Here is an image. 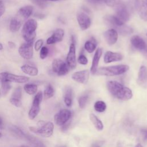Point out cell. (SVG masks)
Listing matches in <instances>:
<instances>
[{
	"instance_id": "obj_6",
	"label": "cell",
	"mask_w": 147,
	"mask_h": 147,
	"mask_svg": "<svg viewBox=\"0 0 147 147\" xmlns=\"http://www.w3.org/2000/svg\"><path fill=\"white\" fill-rule=\"evenodd\" d=\"M29 80V78L25 76L17 75L7 72H3L0 73V82L6 81L17 83H24L28 82Z\"/></svg>"
},
{
	"instance_id": "obj_46",
	"label": "cell",
	"mask_w": 147,
	"mask_h": 147,
	"mask_svg": "<svg viewBox=\"0 0 147 147\" xmlns=\"http://www.w3.org/2000/svg\"><path fill=\"white\" fill-rule=\"evenodd\" d=\"M8 45L10 48H14L16 47V44L12 41H9L8 42Z\"/></svg>"
},
{
	"instance_id": "obj_11",
	"label": "cell",
	"mask_w": 147,
	"mask_h": 147,
	"mask_svg": "<svg viewBox=\"0 0 147 147\" xmlns=\"http://www.w3.org/2000/svg\"><path fill=\"white\" fill-rule=\"evenodd\" d=\"M72 42L69 46V49L67 56V63L71 68H75L76 65V49L74 43V37H72Z\"/></svg>"
},
{
	"instance_id": "obj_29",
	"label": "cell",
	"mask_w": 147,
	"mask_h": 147,
	"mask_svg": "<svg viewBox=\"0 0 147 147\" xmlns=\"http://www.w3.org/2000/svg\"><path fill=\"white\" fill-rule=\"evenodd\" d=\"M64 64V62L61 59H54L52 64V68L53 71L57 74Z\"/></svg>"
},
{
	"instance_id": "obj_15",
	"label": "cell",
	"mask_w": 147,
	"mask_h": 147,
	"mask_svg": "<svg viewBox=\"0 0 147 147\" xmlns=\"http://www.w3.org/2000/svg\"><path fill=\"white\" fill-rule=\"evenodd\" d=\"M137 82L139 86L144 88L147 87V68L144 65L140 68Z\"/></svg>"
},
{
	"instance_id": "obj_22",
	"label": "cell",
	"mask_w": 147,
	"mask_h": 147,
	"mask_svg": "<svg viewBox=\"0 0 147 147\" xmlns=\"http://www.w3.org/2000/svg\"><path fill=\"white\" fill-rule=\"evenodd\" d=\"M105 19L111 25H113L117 29L125 25V23L118 18L115 16H107L106 17Z\"/></svg>"
},
{
	"instance_id": "obj_23",
	"label": "cell",
	"mask_w": 147,
	"mask_h": 147,
	"mask_svg": "<svg viewBox=\"0 0 147 147\" xmlns=\"http://www.w3.org/2000/svg\"><path fill=\"white\" fill-rule=\"evenodd\" d=\"M22 22L23 21L22 20H21L20 18H18L16 16L14 18H13L11 20L10 22V25H9L10 30L12 32H16L18 31L21 28L22 24Z\"/></svg>"
},
{
	"instance_id": "obj_2",
	"label": "cell",
	"mask_w": 147,
	"mask_h": 147,
	"mask_svg": "<svg viewBox=\"0 0 147 147\" xmlns=\"http://www.w3.org/2000/svg\"><path fill=\"white\" fill-rule=\"evenodd\" d=\"M129 69V67L127 65L125 64L101 67L97 69L95 74L98 75L113 76L123 74L127 72Z\"/></svg>"
},
{
	"instance_id": "obj_39",
	"label": "cell",
	"mask_w": 147,
	"mask_h": 147,
	"mask_svg": "<svg viewBox=\"0 0 147 147\" xmlns=\"http://www.w3.org/2000/svg\"><path fill=\"white\" fill-rule=\"evenodd\" d=\"M48 49L46 47H42L41 48L40 53V57L41 59H44L47 57L48 54Z\"/></svg>"
},
{
	"instance_id": "obj_21",
	"label": "cell",
	"mask_w": 147,
	"mask_h": 147,
	"mask_svg": "<svg viewBox=\"0 0 147 147\" xmlns=\"http://www.w3.org/2000/svg\"><path fill=\"white\" fill-rule=\"evenodd\" d=\"M21 69L24 73L32 76H35L38 73L37 68L30 64H24L21 67Z\"/></svg>"
},
{
	"instance_id": "obj_51",
	"label": "cell",
	"mask_w": 147,
	"mask_h": 147,
	"mask_svg": "<svg viewBox=\"0 0 147 147\" xmlns=\"http://www.w3.org/2000/svg\"><path fill=\"white\" fill-rule=\"evenodd\" d=\"M2 134L1 132L0 131V138H1V137H2Z\"/></svg>"
},
{
	"instance_id": "obj_37",
	"label": "cell",
	"mask_w": 147,
	"mask_h": 147,
	"mask_svg": "<svg viewBox=\"0 0 147 147\" xmlns=\"http://www.w3.org/2000/svg\"><path fill=\"white\" fill-rule=\"evenodd\" d=\"M9 101H10V103L12 105L14 106L15 107H21L22 106V103L21 99H17V98L11 97L9 99Z\"/></svg>"
},
{
	"instance_id": "obj_43",
	"label": "cell",
	"mask_w": 147,
	"mask_h": 147,
	"mask_svg": "<svg viewBox=\"0 0 147 147\" xmlns=\"http://www.w3.org/2000/svg\"><path fill=\"white\" fill-rule=\"evenodd\" d=\"M5 11V5L2 1L0 0V17L4 14Z\"/></svg>"
},
{
	"instance_id": "obj_33",
	"label": "cell",
	"mask_w": 147,
	"mask_h": 147,
	"mask_svg": "<svg viewBox=\"0 0 147 147\" xmlns=\"http://www.w3.org/2000/svg\"><path fill=\"white\" fill-rule=\"evenodd\" d=\"M94 109L98 112H103L106 109V103L102 100L96 101L94 104Z\"/></svg>"
},
{
	"instance_id": "obj_40",
	"label": "cell",
	"mask_w": 147,
	"mask_h": 147,
	"mask_svg": "<svg viewBox=\"0 0 147 147\" xmlns=\"http://www.w3.org/2000/svg\"><path fill=\"white\" fill-rule=\"evenodd\" d=\"M33 3L37 5L40 7H44L46 6L45 0H30Z\"/></svg>"
},
{
	"instance_id": "obj_1",
	"label": "cell",
	"mask_w": 147,
	"mask_h": 147,
	"mask_svg": "<svg viewBox=\"0 0 147 147\" xmlns=\"http://www.w3.org/2000/svg\"><path fill=\"white\" fill-rule=\"evenodd\" d=\"M107 86L111 95L118 99L127 100L130 99L133 96L132 91L130 88L117 81L107 82Z\"/></svg>"
},
{
	"instance_id": "obj_44",
	"label": "cell",
	"mask_w": 147,
	"mask_h": 147,
	"mask_svg": "<svg viewBox=\"0 0 147 147\" xmlns=\"http://www.w3.org/2000/svg\"><path fill=\"white\" fill-rule=\"evenodd\" d=\"M141 134L143 136V138L144 141H147V129H144L141 130Z\"/></svg>"
},
{
	"instance_id": "obj_26",
	"label": "cell",
	"mask_w": 147,
	"mask_h": 147,
	"mask_svg": "<svg viewBox=\"0 0 147 147\" xmlns=\"http://www.w3.org/2000/svg\"><path fill=\"white\" fill-rule=\"evenodd\" d=\"M9 130L11 133H13L15 136L21 138H25L27 134V133L24 132L21 129H20L17 126H14V125L11 126V127H10Z\"/></svg>"
},
{
	"instance_id": "obj_14",
	"label": "cell",
	"mask_w": 147,
	"mask_h": 147,
	"mask_svg": "<svg viewBox=\"0 0 147 147\" xmlns=\"http://www.w3.org/2000/svg\"><path fill=\"white\" fill-rule=\"evenodd\" d=\"M72 78L79 83L86 84L89 78V71L85 69L74 72L72 75Z\"/></svg>"
},
{
	"instance_id": "obj_17",
	"label": "cell",
	"mask_w": 147,
	"mask_h": 147,
	"mask_svg": "<svg viewBox=\"0 0 147 147\" xmlns=\"http://www.w3.org/2000/svg\"><path fill=\"white\" fill-rule=\"evenodd\" d=\"M33 7L30 5L22 7L18 10L16 17L24 21L31 16L33 12Z\"/></svg>"
},
{
	"instance_id": "obj_5",
	"label": "cell",
	"mask_w": 147,
	"mask_h": 147,
	"mask_svg": "<svg viewBox=\"0 0 147 147\" xmlns=\"http://www.w3.org/2000/svg\"><path fill=\"white\" fill-rule=\"evenodd\" d=\"M43 94L41 91H38L34 96L32 106L28 112V117L30 119H34L38 114L40 110V104L42 102Z\"/></svg>"
},
{
	"instance_id": "obj_16",
	"label": "cell",
	"mask_w": 147,
	"mask_h": 147,
	"mask_svg": "<svg viewBox=\"0 0 147 147\" xmlns=\"http://www.w3.org/2000/svg\"><path fill=\"white\" fill-rule=\"evenodd\" d=\"M103 36L106 41L110 45L114 44L117 41L118 37V32L114 29H110L106 30Z\"/></svg>"
},
{
	"instance_id": "obj_31",
	"label": "cell",
	"mask_w": 147,
	"mask_h": 147,
	"mask_svg": "<svg viewBox=\"0 0 147 147\" xmlns=\"http://www.w3.org/2000/svg\"><path fill=\"white\" fill-rule=\"evenodd\" d=\"M54 94L55 91L53 87L52 86V85L48 84L47 86L44 91L43 96L45 99H48L52 98L54 95Z\"/></svg>"
},
{
	"instance_id": "obj_32",
	"label": "cell",
	"mask_w": 147,
	"mask_h": 147,
	"mask_svg": "<svg viewBox=\"0 0 147 147\" xmlns=\"http://www.w3.org/2000/svg\"><path fill=\"white\" fill-rule=\"evenodd\" d=\"M1 83V94L3 95H6L11 88V85L10 82L6 81H2Z\"/></svg>"
},
{
	"instance_id": "obj_52",
	"label": "cell",
	"mask_w": 147,
	"mask_h": 147,
	"mask_svg": "<svg viewBox=\"0 0 147 147\" xmlns=\"http://www.w3.org/2000/svg\"><path fill=\"white\" fill-rule=\"evenodd\" d=\"M46 1V0H45ZM47 1H58V0H47Z\"/></svg>"
},
{
	"instance_id": "obj_24",
	"label": "cell",
	"mask_w": 147,
	"mask_h": 147,
	"mask_svg": "<svg viewBox=\"0 0 147 147\" xmlns=\"http://www.w3.org/2000/svg\"><path fill=\"white\" fill-rule=\"evenodd\" d=\"M25 139L28 141L33 147H45V146L42 143V142L30 134H27Z\"/></svg>"
},
{
	"instance_id": "obj_13",
	"label": "cell",
	"mask_w": 147,
	"mask_h": 147,
	"mask_svg": "<svg viewBox=\"0 0 147 147\" xmlns=\"http://www.w3.org/2000/svg\"><path fill=\"white\" fill-rule=\"evenodd\" d=\"M77 20L81 29L86 30L90 26L91 19L85 13L79 12L77 15Z\"/></svg>"
},
{
	"instance_id": "obj_28",
	"label": "cell",
	"mask_w": 147,
	"mask_h": 147,
	"mask_svg": "<svg viewBox=\"0 0 147 147\" xmlns=\"http://www.w3.org/2000/svg\"><path fill=\"white\" fill-rule=\"evenodd\" d=\"M37 86L33 83L26 84L24 87V91L29 95H33L37 91Z\"/></svg>"
},
{
	"instance_id": "obj_9",
	"label": "cell",
	"mask_w": 147,
	"mask_h": 147,
	"mask_svg": "<svg viewBox=\"0 0 147 147\" xmlns=\"http://www.w3.org/2000/svg\"><path fill=\"white\" fill-rule=\"evenodd\" d=\"M33 42H26L22 44L18 48V53L23 59L29 60L32 58L33 55Z\"/></svg>"
},
{
	"instance_id": "obj_50",
	"label": "cell",
	"mask_w": 147,
	"mask_h": 147,
	"mask_svg": "<svg viewBox=\"0 0 147 147\" xmlns=\"http://www.w3.org/2000/svg\"><path fill=\"white\" fill-rule=\"evenodd\" d=\"M20 147H29V146H26V145H21V146H20Z\"/></svg>"
},
{
	"instance_id": "obj_55",
	"label": "cell",
	"mask_w": 147,
	"mask_h": 147,
	"mask_svg": "<svg viewBox=\"0 0 147 147\" xmlns=\"http://www.w3.org/2000/svg\"><path fill=\"white\" fill-rule=\"evenodd\" d=\"M97 147H99V146H97Z\"/></svg>"
},
{
	"instance_id": "obj_42",
	"label": "cell",
	"mask_w": 147,
	"mask_h": 147,
	"mask_svg": "<svg viewBox=\"0 0 147 147\" xmlns=\"http://www.w3.org/2000/svg\"><path fill=\"white\" fill-rule=\"evenodd\" d=\"M43 42L44 41L42 39H39L37 40V41L34 44V49L36 51H38L41 48V47L43 44Z\"/></svg>"
},
{
	"instance_id": "obj_47",
	"label": "cell",
	"mask_w": 147,
	"mask_h": 147,
	"mask_svg": "<svg viewBox=\"0 0 147 147\" xmlns=\"http://www.w3.org/2000/svg\"><path fill=\"white\" fill-rule=\"evenodd\" d=\"M3 127V122L2 119L0 117V129H2Z\"/></svg>"
},
{
	"instance_id": "obj_10",
	"label": "cell",
	"mask_w": 147,
	"mask_h": 147,
	"mask_svg": "<svg viewBox=\"0 0 147 147\" xmlns=\"http://www.w3.org/2000/svg\"><path fill=\"white\" fill-rule=\"evenodd\" d=\"M115 16L124 23L129 20L130 13L125 4L120 3L115 6Z\"/></svg>"
},
{
	"instance_id": "obj_3",
	"label": "cell",
	"mask_w": 147,
	"mask_h": 147,
	"mask_svg": "<svg viewBox=\"0 0 147 147\" xmlns=\"http://www.w3.org/2000/svg\"><path fill=\"white\" fill-rule=\"evenodd\" d=\"M37 28V22L34 19L27 20L23 25L22 37L27 42H33L36 37V30Z\"/></svg>"
},
{
	"instance_id": "obj_18",
	"label": "cell",
	"mask_w": 147,
	"mask_h": 147,
	"mask_svg": "<svg viewBox=\"0 0 147 147\" xmlns=\"http://www.w3.org/2000/svg\"><path fill=\"white\" fill-rule=\"evenodd\" d=\"M64 35V32L62 29H57L52 35L47 40V44H53L62 41Z\"/></svg>"
},
{
	"instance_id": "obj_30",
	"label": "cell",
	"mask_w": 147,
	"mask_h": 147,
	"mask_svg": "<svg viewBox=\"0 0 147 147\" xmlns=\"http://www.w3.org/2000/svg\"><path fill=\"white\" fill-rule=\"evenodd\" d=\"M96 44L94 39L87 41L84 44V48L88 53H92L96 48Z\"/></svg>"
},
{
	"instance_id": "obj_54",
	"label": "cell",
	"mask_w": 147,
	"mask_h": 147,
	"mask_svg": "<svg viewBox=\"0 0 147 147\" xmlns=\"http://www.w3.org/2000/svg\"><path fill=\"white\" fill-rule=\"evenodd\" d=\"M146 36H147V33H146Z\"/></svg>"
},
{
	"instance_id": "obj_45",
	"label": "cell",
	"mask_w": 147,
	"mask_h": 147,
	"mask_svg": "<svg viewBox=\"0 0 147 147\" xmlns=\"http://www.w3.org/2000/svg\"><path fill=\"white\" fill-rule=\"evenodd\" d=\"M104 0H88V1L94 4H98L102 2Z\"/></svg>"
},
{
	"instance_id": "obj_38",
	"label": "cell",
	"mask_w": 147,
	"mask_h": 147,
	"mask_svg": "<svg viewBox=\"0 0 147 147\" xmlns=\"http://www.w3.org/2000/svg\"><path fill=\"white\" fill-rule=\"evenodd\" d=\"M106 4L110 7H115L121 3V0H104Z\"/></svg>"
},
{
	"instance_id": "obj_48",
	"label": "cell",
	"mask_w": 147,
	"mask_h": 147,
	"mask_svg": "<svg viewBox=\"0 0 147 147\" xmlns=\"http://www.w3.org/2000/svg\"><path fill=\"white\" fill-rule=\"evenodd\" d=\"M135 147H142V146L141 145V144H137V145L135 146Z\"/></svg>"
},
{
	"instance_id": "obj_49",
	"label": "cell",
	"mask_w": 147,
	"mask_h": 147,
	"mask_svg": "<svg viewBox=\"0 0 147 147\" xmlns=\"http://www.w3.org/2000/svg\"><path fill=\"white\" fill-rule=\"evenodd\" d=\"M2 49H3V45L1 43H0V51H1Z\"/></svg>"
},
{
	"instance_id": "obj_27",
	"label": "cell",
	"mask_w": 147,
	"mask_h": 147,
	"mask_svg": "<svg viewBox=\"0 0 147 147\" xmlns=\"http://www.w3.org/2000/svg\"><path fill=\"white\" fill-rule=\"evenodd\" d=\"M90 118L93 125L98 130H102L103 129V125L102 121L94 114H91L90 115Z\"/></svg>"
},
{
	"instance_id": "obj_25",
	"label": "cell",
	"mask_w": 147,
	"mask_h": 147,
	"mask_svg": "<svg viewBox=\"0 0 147 147\" xmlns=\"http://www.w3.org/2000/svg\"><path fill=\"white\" fill-rule=\"evenodd\" d=\"M64 101L66 106L68 107L71 106L72 101V90L69 87L67 88L65 90L64 95Z\"/></svg>"
},
{
	"instance_id": "obj_4",
	"label": "cell",
	"mask_w": 147,
	"mask_h": 147,
	"mask_svg": "<svg viewBox=\"0 0 147 147\" xmlns=\"http://www.w3.org/2000/svg\"><path fill=\"white\" fill-rule=\"evenodd\" d=\"M29 129L33 133L37 134L44 137L48 138L51 137L53 134L54 125L52 122L48 121L44 122L43 124L38 128L33 126H30Z\"/></svg>"
},
{
	"instance_id": "obj_19",
	"label": "cell",
	"mask_w": 147,
	"mask_h": 147,
	"mask_svg": "<svg viewBox=\"0 0 147 147\" xmlns=\"http://www.w3.org/2000/svg\"><path fill=\"white\" fill-rule=\"evenodd\" d=\"M123 59V55L119 53L107 51L104 56V61L106 63H110L114 61H120Z\"/></svg>"
},
{
	"instance_id": "obj_7",
	"label": "cell",
	"mask_w": 147,
	"mask_h": 147,
	"mask_svg": "<svg viewBox=\"0 0 147 147\" xmlns=\"http://www.w3.org/2000/svg\"><path fill=\"white\" fill-rule=\"evenodd\" d=\"M130 42L134 48L147 57V45L142 38L137 35L133 36L130 39Z\"/></svg>"
},
{
	"instance_id": "obj_8",
	"label": "cell",
	"mask_w": 147,
	"mask_h": 147,
	"mask_svg": "<svg viewBox=\"0 0 147 147\" xmlns=\"http://www.w3.org/2000/svg\"><path fill=\"white\" fill-rule=\"evenodd\" d=\"M71 117V112L67 109H62L54 116V121L56 125L63 126L65 124Z\"/></svg>"
},
{
	"instance_id": "obj_35",
	"label": "cell",
	"mask_w": 147,
	"mask_h": 147,
	"mask_svg": "<svg viewBox=\"0 0 147 147\" xmlns=\"http://www.w3.org/2000/svg\"><path fill=\"white\" fill-rule=\"evenodd\" d=\"M88 99V96L87 95H82L79 98L78 103L80 108L83 109L85 107Z\"/></svg>"
},
{
	"instance_id": "obj_20",
	"label": "cell",
	"mask_w": 147,
	"mask_h": 147,
	"mask_svg": "<svg viewBox=\"0 0 147 147\" xmlns=\"http://www.w3.org/2000/svg\"><path fill=\"white\" fill-rule=\"evenodd\" d=\"M102 49L98 48L94 55V57L92 59V64H91V67L90 69V71L92 75L95 74L96 72V71L98 69L99 61L100 58L102 56Z\"/></svg>"
},
{
	"instance_id": "obj_34",
	"label": "cell",
	"mask_w": 147,
	"mask_h": 147,
	"mask_svg": "<svg viewBox=\"0 0 147 147\" xmlns=\"http://www.w3.org/2000/svg\"><path fill=\"white\" fill-rule=\"evenodd\" d=\"M117 30L119 31V32L121 33V34H130L133 32V29L127 26H126L125 25L118 28L117 29Z\"/></svg>"
},
{
	"instance_id": "obj_53",
	"label": "cell",
	"mask_w": 147,
	"mask_h": 147,
	"mask_svg": "<svg viewBox=\"0 0 147 147\" xmlns=\"http://www.w3.org/2000/svg\"><path fill=\"white\" fill-rule=\"evenodd\" d=\"M1 89H0V97H1Z\"/></svg>"
},
{
	"instance_id": "obj_36",
	"label": "cell",
	"mask_w": 147,
	"mask_h": 147,
	"mask_svg": "<svg viewBox=\"0 0 147 147\" xmlns=\"http://www.w3.org/2000/svg\"><path fill=\"white\" fill-rule=\"evenodd\" d=\"M12 98H17V99H21L22 98V88L21 87H17L16 88H15V90H14L12 95H11Z\"/></svg>"
},
{
	"instance_id": "obj_41",
	"label": "cell",
	"mask_w": 147,
	"mask_h": 147,
	"mask_svg": "<svg viewBox=\"0 0 147 147\" xmlns=\"http://www.w3.org/2000/svg\"><path fill=\"white\" fill-rule=\"evenodd\" d=\"M78 61L80 64H83V65H86L88 63V60H87V57L84 55H82V54L79 55V56L78 59Z\"/></svg>"
},
{
	"instance_id": "obj_12",
	"label": "cell",
	"mask_w": 147,
	"mask_h": 147,
	"mask_svg": "<svg viewBox=\"0 0 147 147\" xmlns=\"http://www.w3.org/2000/svg\"><path fill=\"white\" fill-rule=\"evenodd\" d=\"M136 7L141 18L147 21V0H136Z\"/></svg>"
}]
</instances>
